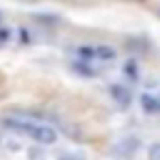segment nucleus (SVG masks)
<instances>
[{
  "label": "nucleus",
  "instance_id": "obj_4",
  "mask_svg": "<svg viewBox=\"0 0 160 160\" xmlns=\"http://www.w3.org/2000/svg\"><path fill=\"white\" fill-rule=\"evenodd\" d=\"M95 58H102V60H110V58H115V50L112 48H95Z\"/></svg>",
  "mask_w": 160,
  "mask_h": 160
},
{
  "label": "nucleus",
  "instance_id": "obj_6",
  "mask_svg": "<svg viewBox=\"0 0 160 160\" xmlns=\"http://www.w3.org/2000/svg\"><path fill=\"white\" fill-rule=\"evenodd\" d=\"M10 38V30H0V42H5Z\"/></svg>",
  "mask_w": 160,
  "mask_h": 160
},
{
  "label": "nucleus",
  "instance_id": "obj_7",
  "mask_svg": "<svg viewBox=\"0 0 160 160\" xmlns=\"http://www.w3.org/2000/svg\"><path fill=\"white\" fill-rule=\"evenodd\" d=\"M158 12H160V10H158Z\"/></svg>",
  "mask_w": 160,
  "mask_h": 160
},
{
  "label": "nucleus",
  "instance_id": "obj_5",
  "mask_svg": "<svg viewBox=\"0 0 160 160\" xmlns=\"http://www.w3.org/2000/svg\"><path fill=\"white\" fill-rule=\"evenodd\" d=\"M150 160H160V142H155L150 148Z\"/></svg>",
  "mask_w": 160,
  "mask_h": 160
},
{
  "label": "nucleus",
  "instance_id": "obj_3",
  "mask_svg": "<svg viewBox=\"0 0 160 160\" xmlns=\"http://www.w3.org/2000/svg\"><path fill=\"white\" fill-rule=\"evenodd\" d=\"M140 102H142L145 112H158V110H160V100H155L152 95H142V98H140Z\"/></svg>",
  "mask_w": 160,
  "mask_h": 160
},
{
  "label": "nucleus",
  "instance_id": "obj_1",
  "mask_svg": "<svg viewBox=\"0 0 160 160\" xmlns=\"http://www.w3.org/2000/svg\"><path fill=\"white\" fill-rule=\"evenodd\" d=\"M5 125L12 128V130H20V132H25V135H30V138L38 140L40 145H52V142L58 140V132H55V128H50V125H38V122L15 120V118H8Z\"/></svg>",
  "mask_w": 160,
  "mask_h": 160
},
{
  "label": "nucleus",
  "instance_id": "obj_2",
  "mask_svg": "<svg viewBox=\"0 0 160 160\" xmlns=\"http://www.w3.org/2000/svg\"><path fill=\"white\" fill-rule=\"evenodd\" d=\"M110 95H112L120 105H128V102H130V90H125L122 85H112V88H110Z\"/></svg>",
  "mask_w": 160,
  "mask_h": 160
}]
</instances>
